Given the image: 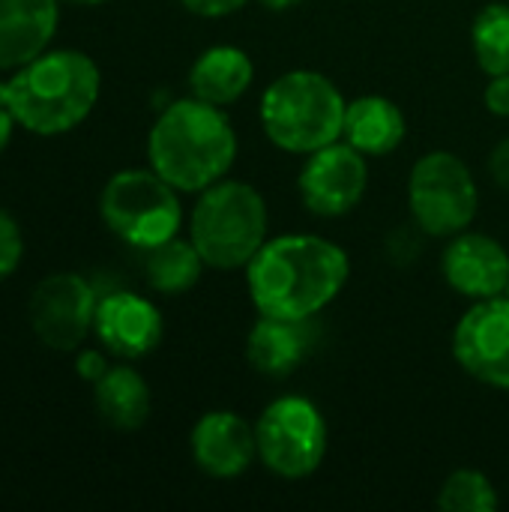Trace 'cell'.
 <instances>
[{"instance_id": "cell-14", "label": "cell", "mask_w": 509, "mask_h": 512, "mask_svg": "<svg viewBox=\"0 0 509 512\" xmlns=\"http://www.w3.org/2000/svg\"><path fill=\"white\" fill-rule=\"evenodd\" d=\"M93 336L117 360L150 357L165 339V318L159 306L135 291H111L99 297Z\"/></svg>"}, {"instance_id": "cell-3", "label": "cell", "mask_w": 509, "mask_h": 512, "mask_svg": "<svg viewBox=\"0 0 509 512\" xmlns=\"http://www.w3.org/2000/svg\"><path fill=\"white\" fill-rule=\"evenodd\" d=\"M102 72L78 48H45L0 81V102L33 135L54 138L78 129L96 108Z\"/></svg>"}, {"instance_id": "cell-25", "label": "cell", "mask_w": 509, "mask_h": 512, "mask_svg": "<svg viewBox=\"0 0 509 512\" xmlns=\"http://www.w3.org/2000/svg\"><path fill=\"white\" fill-rule=\"evenodd\" d=\"M111 369L105 351H96V348H78V357H75V372L81 381L87 384H96L105 372Z\"/></svg>"}, {"instance_id": "cell-6", "label": "cell", "mask_w": 509, "mask_h": 512, "mask_svg": "<svg viewBox=\"0 0 509 512\" xmlns=\"http://www.w3.org/2000/svg\"><path fill=\"white\" fill-rule=\"evenodd\" d=\"M99 216L105 228L132 249H153L183 228L180 192L150 165L111 174L99 192Z\"/></svg>"}, {"instance_id": "cell-2", "label": "cell", "mask_w": 509, "mask_h": 512, "mask_svg": "<svg viewBox=\"0 0 509 512\" xmlns=\"http://www.w3.org/2000/svg\"><path fill=\"white\" fill-rule=\"evenodd\" d=\"M240 138L222 105L198 96L168 102L147 132V165L180 195H198L237 165Z\"/></svg>"}, {"instance_id": "cell-17", "label": "cell", "mask_w": 509, "mask_h": 512, "mask_svg": "<svg viewBox=\"0 0 509 512\" xmlns=\"http://www.w3.org/2000/svg\"><path fill=\"white\" fill-rule=\"evenodd\" d=\"M405 135H408L405 111L390 96L366 93L348 99L342 141H348L366 159H384L396 153L405 144Z\"/></svg>"}, {"instance_id": "cell-16", "label": "cell", "mask_w": 509, "mask_h": 512, "mask_svg": "<svg viewBox=\"0 0 509 512\" xmlns=\"http://www.w3.org/2000/svg\"><path fill=\"white\" fill-rule=\"evenodd\" d=\"M312 345V321H282L258 315V321L246 333V363L258 375L282 381L309 360Z\"/></svg>"}, {"instance_id": "cell-31", "label": "cell", "mask_w": 509, "mask_h": 512, "mask_svg": "<svg viewBox=\"0 0 509 512\" xmlns=\"http://www.w3.org/2000/svg\"><path fill=\"white\" fill-rule=\"evenodd\" d=\"M504 297H507V300H509V285H507V291H504Z\"/></svg>"}, {"instance_id": "cell-23", "label": "cell", "mask_w": 509, "mask_h": 512, "mask_svg": "<svg viewBox=\"0 0 509 512\" xmlns=\"http://www.w3.org/2000/svg\"><path fill=\"white\" fill-rule=\"evenodd\" d=\"M24 258V234L18 219L0 207V282H6Z\"/></svg>"}, {"instance_id": "cell-11", "label": "cell", "mask_w": 509, "mask_h": 512, "mask_svg": "<svg viewBox=\"0 0 509 512\" xmlns=\"http://www.w3.org/2000/svg\"><path fill=\"white\" fill-rule=\"evenodd\" d=\"M459 369L483 387L509 393V300L489 297L471 303L450 339Z\"/></svg>"}, {"instance_id": "cell-4", "label": "cell", "mask_w": 509, "mask_h": 512, "mask_svg": "<svg viewBox=\"0 0 509 512\" xmlns=\"http://www.w3.org/2000/svg\"><path fill=\"white\" fill-rule=\"evenodd\" d=\"M345 108L348 99L330 75L318 69H288L261 93L258 120L276 150L309 156L342 138Z\"/></svg>"}, {"instance_id": "cell-20", "label": "cell", "mask_w": 509, "mask_h": 512, "mask_svg": "<svg viewBox=\"0 0 509 512\" xmlns=\"http://www.w3.org/2000/svg\"><path fill=\"white\" fill-rule=\"evenodd\" d=\"M144 276H147V285L156 291V294H165V297H180L186 291H192L207 264L201 258V252L195 249V243L189 237H171L153 249L144 252Z\"/></svg>"}, {"instance_id": "cell-19", "label": "cell", "mask_w": 509, "mask_h": 512, "mask_svg": "<svg viewBox=\"0 0 509 512\" xmlns=\"http://www.w3.org/2000/svg\"><path fill=\"white\" fill-rule=\"evenodd\" d=\"M93 405L105 426L117 432H135L150 420L153 396L147 378L126 363L111 366L96 384H93Z\"/></svg>"}, {"instance_id": "cell-7", "label": "cell", "mask_w": 509, "mask_h": 512, "mask_svg": "<svg viewBox=\"0 0 509 512\" xmlns=\"http://www.w3.org/2000/svg\"><path fill=\"white\" fill-rule=\"evenodd\" d=\"M408 210L423 237L450 240L468 231L480 213V186L468 162L453 150L423 153L408 174Z\"/></svg>"}, {"instance_id": "cell-22", "label": "cell", "mask_w": 509, "mask_h": 512, "mask_svg": "<svg viewBox=\"0 0 509 512\" xmlns=\"http://www.w3.org/2000/svg\"><path fill=\"white\" fill-rule=\"evenodd\" d=\"M498 507L501 495L495 483L477 468L453 471L438 492V510L444 512H495Z\"/></svg>"}, {"instance_id": "cell-12", "label": "cell", "mask_w": 509, "mask_h": 512, "mask_svg": "<svg viewBox=\"0 0 509 512\" xmlns=\"http://www.w3.org/2000/svg\"><path fill=\"white\" fill-rule=\"evenodd\" d=\"M189 453L201 474L213 480H237L258 462L255 423L231 408H213L195 420Z\"/></svg>"}, {"instance_id": "cell-13", "label": "cell", "mask_w": 509, "mask_h": 512, "mask_svg": "<svg viewBox=\"0 0 509 512\" xmlns=\"http://www.w3.org/2000/svg\"><path fill=\"white\" fill-rule=\"evenodd\" d=\"M441 276L447 288L468 303L501 297L509 285V252L492 234L474 228L447 240L441 252Z\"/></svg>"}, {"instance_id": "cell-8", "label": "cell", "mask_w": 509, "mask_h": 512, "mask_svg": "<svg viewBox=\"0 0 509 512\" xmlns=\"http://www.w3.org/2000/svg\"><path fill=\"white\" fill-rule=\"evenodd\" d=\"M258 462L279 480H309L327 459L330 426L324 411L300 393L267 402L255 420Z\"/></svg>"}, {"instance_id": "cell-5", "label": "cell", "mask_w": 509, "mask_h": 512, "mask_svg": "<svg viewBox=\"0 0 509 512\" xmlns=\"http://www.w3.org/2000/svg\"><path fill=\"white\" fill-rule=\"evenodd\" d=\"M186 228V237L201 252L207 270L234 273L246 270V264L267 243L270 210L252 183L225 177L198 192Z\"/></svg>"}, {"instance_id": "cell-9", "label": "cell", "mask_w": 509, "mask_h": 512, "mask_svg": "<svg viewBox=\"0 0 509 512\" xmlns=\"http://www.w3.org/2000/svg\"><path fill=\"white\" fill-rule=\"evenodd\" d=\"M96 306L99 294L81 273H51L30 294V330L51 351H78L93 333Z\"/></svg>"}, {"instance_id": "cell-27", "label": "cell", "mask_w": 509, "mask_h": 512, "mask_svg": "<svg viewBox=\"0 0 509 512\" xmlns=\"http://www.w3.org/2000/svg\"><path fill=\"white\" fill-rule=\"evenodd\" d=\"M489 174H492V180L501 189H509V135L492 147V153H489Z\"/></svg>"}, {"instance_id": "cell-30", "label": "cell", "mask_w": 509, "mask_h": 512, "mask_svg": "<svg viewBox=\"0 0 509 512\" xmlns=\"http://www.w3.org/2000/svg\"><path fill=\"white\" fill-rule=\"evenodd\" d=\"M60 3H75V6H99V3H108V0H60Z\"/></svg>"}, {"instance_id": "cell-21", "label": "cell", "mask_w": 509, "mask_h": 512, "mask_svg": "<svg viewBox=\"0 0 509 512\" xmlns=\"http://www.w3.org/2000/svg\"><path fill=\"white\" fill-rule=\"evenodd\" d=\"M471 51L483 75L509 72V3H486L474 15Z\"/></svg>"}, {"instance_id": "cell-24", "label": "cell", "mask_w": 509, "mask_h": 512, "mask_svg": "<svg viewBox=\"0 0 509 512\" xmlns=\"http://www.w3.org/2000/svg\"><path fill=\"white\" fill-rule=\"evenodd\" d=\"M483 105H486L489 114L509 120V72L489 75V81L483 87Z\"/></svg>"}, {"instance_id": "cell-10", "label": "cell", "mask_w": 509, "mask_h": 512, "mask_svg": "<svg viewBox=\"0 0 509 512\" xmlns=\"http://www.w3.org/2000/svg\"><path fill=\"white\" fill-rule=\"evenodd\" d=\"M369 189V159L348 141H333L306 156L297 174L303 207L318 219H339L357 210Z\"/></svg>"}, {"instance_id": "cell-1", "label": "cell", "mask_w": 509, "mask_h": 512, "mask_svg": "<svg viewBox=\"0 0 509 512\" xmlns=\"http://www.w3.org/2000/svg\"><path fill=\"white\" fill-rule=\"evenodd\" d=\"M243 276L258 315L312 321L342 297L351 279V258L330 237L279 234L267 237Z\"/></svg>"}, {"instance_id": "cell-29", "label": "cell", "mask_w": 509, "mask_h": 512, "mask_svg": "<svg viewBox=\"0 0 509 512\" xmlns=\"http://www.w3.org/2000/svg\"><path fill=\"white\" fill-rule=\"evenodd\" d=\"M264 9H270V12H288V9H294V6H300V3H306V0H258Z\"/></svg>"}, {"instance_id": "cell-18", "label": "cell", "mask_w": 509, "mask_h": 512, "mask_svg": "<svg viewBox=\"0 0 509 512\" xmlns=\"http://www.w3.org/2000/svg\"><path fill=\"white\" fill-rule=\"evenodd\" d=\"M252 81L255 63L249 51L228 42L204 48L189 66V93L222 108L240 102L249 93Z\"/></svg>"}, {"instance_id": "cell-15", "label": "cell", "mask_w": 509, "mask_h": 512, "mask_svg": "<svg viewBox=\"0 0 509 512\" xmlns=\"http://www.w3.org/2000/svg\"><path fill=\"white\" fill-rule=\"evenodd\" d=\"M60 21V0H0V72L39 57Z\"/></svg>"}, {"instance_id": "cell-28", "label": "cell", "mask_w": 509, "mask_h": 512, "mask_svg": "<svg viewBox=\"0 0 509 512\" xmlns=\"http://www.w3.org/2000/svg\"><path fill=\"white\" fill-rule=\"evenodd\" d=\"M15 117H12V111L0 102V153L9 147V141H12V132H15Z\"/></svg>"}, {"instance_id": "cell-26", "label": "cell", "mask_w": 509, "mask_h": 512, "mask_svg": "<svg viewBox=\"0 0 509 512\" xmlns=\"http://www.w3.org/2000/svg\"><path fill=\"white\" fill-rule=\"evenodd\" d=\"M180 3L189 15H198V18H228L240 12L249 0H180Z\"/></svg>"}]
</instances>
